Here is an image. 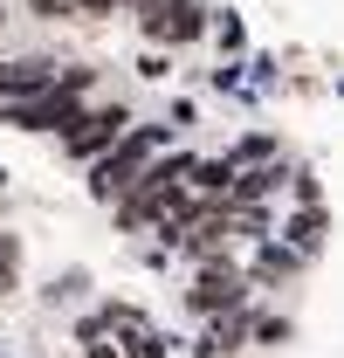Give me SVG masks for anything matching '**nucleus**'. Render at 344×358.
Instances as JSON below:
<instances>
[{"label":"nucleus","mask_w":344,"mask_h":358,"mask_svg":"<svg viewBox=\"0 0 344 358\" xmlns=\"http://www.w3.org/2000/svg\"><path fill=\"white\" fill-rule=\"evenodd\" d=\"M166 138H172L166 124H124V131H117V145H110L103 159H89V186H96V200L110 207L131 179H138L159 152H166Z\"/></svg>","instance_id":"f257e3e1"},{"label":"nucleus","mask_w":344,"mask_h":358,"mask_svg":"<svg viewBox=\"0 0 344 358\" xmlns=\"http://www.w3.org/2000/svg\"><path fill=\"white\" fill-rule=\"evenodd\" d=\"M131 14H138V28H145L152 42H172V48L214 35V21H220L207 0H131Z\"/></svg>","instance_id":"f03ea898"},{"label":"nucleus","mask_w":344,"mask_h":358,"mask_svg":"<svg viewBox=\"0 0 344 358\" xmlns=\"http://www.w3.org/2000/svg\"><path fill=\"white\" fill-rule=\"evenodd\" d=\"M131 117H124V103H83V117H76V131L62 138V152H69V159H103V152H110V145H117V131H124Z\"/></svg>","instance_id":"7ed1b4c3"},{"label":"nucleus","mask_w":344,"mask_h":358,"mask_svg":"<svg viewBox=\"0 0 344 358\" xmlns=\"http://www.w3.org/2000/svg\"><path fill=\"white\" fill-rule=\"evenodd\" d=\"M48 83H55V62H48V55H7V62H0V103L42 96Z\"/></svg>","instance_id":"20e7f679"},{"label":"nucleus","mask_w":344,"mask_h":358,"mask_svg":"<svg viewBox=\"0 0 344 358\" xmlns=\"http://www.w3.org/2000/svg\"><path fill=\"white\" fill-rule=\"evenodd\" d=\"M220 159H227L234 173H241V166H268V159H275V138H268V131H248V138H234Z\"/></svg>","instance_id":"39448f33"},{"label":"nucleus","mask_w":344,"mask_h":358,"mask_svg":"<svg viewBox=\"0 0 344 358\" xmlns=\"http://www.w3.org/2000/svg\"><path fill=\"white\" fill-rule=\"evenodd\" d=\"M220 303H241V282L220 275V268H207L200 275V310H220Z\"/></svg>","instance_id":"423d86ee"},{"label":"nucleus","mask_w":344,"mask_h":358,"mask_svg":"<svg viewBox=\"0 0 344 358\" xmlns=\"http://www.w3.org/2000/svg\"><path fill=\"white\" fill-rule=\"evenodd\" d=\"M28 7H35V14H48V21H62V14H76L69 0H28Z\"/></svg>","instance_id":"0eeeda50"},{"label":"nucleus","mask_w":344,"mask_h":358,"mask_svg":"<svg viewBox=\"0 0 344 358\" xmlns=\"http://www.w3.org/2000/svg\"><path fill=\"white\" fill-rule=\"evenodd\" d=\"M69 7H89V14H117V7H131V0H69Z\"/></svg>","instance_id":"6e6552de"}]
</instances>
